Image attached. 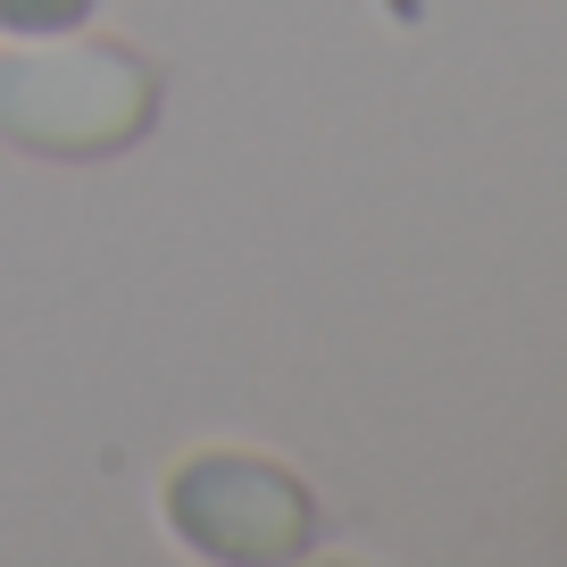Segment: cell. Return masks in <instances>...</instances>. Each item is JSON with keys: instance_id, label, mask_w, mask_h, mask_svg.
I'll list each match as a JSON object with an SVG mask.
<instances>
[{"instance_id": "6da1fadb", "label": "cell", "mask_w": 567, "mask_h": 567, "mask_svg": "<svg viewBox=\"0 0 567 567\" xmlns=\"http://www.w3.org/2000/svg\"><path fill=\"white\" fill-rule=\"evenodd\" d=\"M159 68L117 34H25L0 51V142L25 159L92 167L159 125Z\"/></svg>"}, {"instance_id": "7a4b0ae2", "label": "cell", "mask_w": 567, "mask_h": 567, "mask_svg": "<svg viewBox=\"0 0 567 567\" xmlns=\"http://www.w3.org/2000/svg\"><path fill=\"white\" fill-rule=\"evenodd\" d=\"M159 517L193 559L284 567L318 550V493L267 451H193L167 467Z\"/></svg>"}, {"instance_id": "3957f363", "label": "cell", "mask_w": 567, "mask_h": 567, "mask_svg": "<svg viewBox=\"0 0 567 567\" xmlns=\"http://www.w3.org/2000/svg\"><path fill=\"white\" fill-rule=\"evenodd\" d=\"M101 0H0V34L25 42V34H68V25H84Z\"/></svg>"}]
</instances>
